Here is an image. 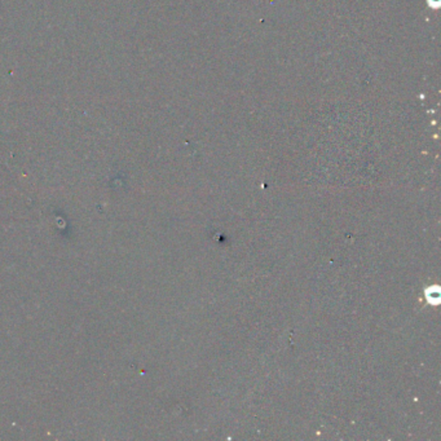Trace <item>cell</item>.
<instances>
[{
  "label": "cell",
  "mask_w": 441,
  "mask_h": 441,
  "mask_svg": "<svg viewBox=\"0 0 441 441\" xmlns=\"http://www.w3.org/2000/svg\"><path fill=\"white\" fill-rule=\"evenodd\" d=\"M439 4H440V0H430V5L439 6Z\"/></svg>",
  "instance_id": "cell-1"
}]
</instances>
